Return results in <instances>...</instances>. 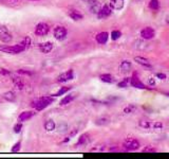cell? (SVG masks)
Here are the masks:
<instances>
[{
  "instance_id": "obj_1",
  "label": "cell",
  "mask_w": 169,
  "mask_h": 159,
  "mask_svg": "<svg viewBox=\"0 0 169 159\" xmlns=\"http://www.w3.org/2000/svg\"><path fill=\"white\" fill-rule=\"evenodd\" d=\"M24 50H27V48L24 42H20L15 46H0V51L3 53H7V54H18Z\"/></svg>"
},
{
  "instance_id": "obj_2",
  "label": "cell",
  "mask_w": 169,
  "mask_h": 159,
  "mask_svg": "<svg viewBox=\"0 0 169 159\" xmlns=\"http://www.w3.org/2000/svg\"><path fill=\"white\" fill-rule=\"evenodd\" d=\"M53 102H54L53 97H42V98L34 101L33 106L36 108V110H42V109H45L46 107H48L49 105L52 104Z\"/></svg>"
},
{
  "instance_id": "obj_3",
  "label": "cell",
  "mask_w": 169,
  "mask_h": 159,
  "mask_svg": "<svg viewBox=\"0 0 169 159\" xmlns=\"http://www.w3.org/2000/svg\"><path fill=\"white\" fill-rule=\"evenodd\" d=\"M123 148L127 151H135L140 148V141L135 138H127L123 142Z\"/></svg>"
},
{
  "instance_id": "obj_4",
  "label": "cell",
  "mask_w": 169,
  "mask_h": 159,
  "mask_svg": "<svg viewBox=\"0 0 169 159\" xmlns=\"http://www.w3.org/2000/svg\"><path fill=\"white\" fill-rule=\"evenodd\" d=\"M130 84H131L132 87L137 88V89H152V87H147L142 81H141L136 72L133 73L132 76L130 78Z\"/></svg>"
},
{
  "instance_id": "obj_5",
  "label": "cell",
  "mask_w": 169,
  "mask_h": 159,
  "mask_svg": "<svg viewBox=\"0 0 169 159\" xmlns=\"http://www.w3.org/2000/svg\"><path fill=\"white\" fill-rule=\"evenodd\" d=\"M139 125L142 129H161L163 127V123L158 121H146V120H141Z\"/></svg>"
},
{
  "instance_id": "obj_6",
  "label": "cell",
  "mask_w": 169,
  "mask_h": 159,
  "mask_svg": "<svg viewBox=\"0 0 169 159\" xmlns=\"http://www.w3.org/2000/svg\"><path fill=\"white\" fill-rule=\"evenodd\" d=\"M12 39L13 36L9 29L6 27H0V40L3 43H9L12 42Z\"/></svg>"
},
{
  "instance_id": "obj_7",
  "label": "cell",
  "mask_w": 169,
  "mask_h": 159,
  "mask_svg": "<svg viewBox=\"0 0 169 159\" xmlns=\"http://www.w3.org/2000/svg\"><path fill=\"white\" fill-rule=\"evenodd\" d=\"M50 31V27L49 25L45 24V22H41V24H38L36 27H35V34L37 36H45L47 35Z\"/></svg>"
},
{
  "instance_id": "obj_8",
  "label": "cell",
  "mask_w": 169,
  "mask_h": 159,
  "mask_svg": "<svg viewBox=\"0 0 169 159\" xmlns=\"http://www.w3.org/2000/svg\"><path fill=\"white\" fill-rule=\"evenodd\" d=\"M67 34H68V31L65 27H56L54 31H53V35L57 40H63L67 37Z\"/></svg>"
},
{
  "instance_id": "obj_9",
  "label": "cell",
  "mask_w": 169,
  "mask_h": 159,
  "mask_svg": "<svg viewBox=\"0 0 169 159\" xmlns=\"http://www.w3.org/2000/svg\"><path fill=\"white\" fill-rule=\"evenodd\" d=\"M73 78H74V71L72 69H69V70L66 71V72L59 74L58 78L56 79V82H57V83H65L67 81L72 80Z\"/></svg>"
},
{
  "instance_id": "obj_10",
  "label": "cell",
  "mask_w": 169,
  "mask_h": 159,
  "mask_svg": "<svg viewBox=\"0 0 169 159\" xmlns=\"http://www.w3.org/2000/svg\"><path fill=\"white\" fill-rule=\"evenodd\" d=\"M112 14V9L110 7V6L108 4H105L101 7V10H99V12L97 13V17H98V19H105L107 18V17H109L110 15Z\"/></svg>"
},
{
  "instance_id": "obj_11",
  "label": "cell",
  "mask_w": 169,
  "mask_h": 159,
  "mask_svg": "<svg viewBox=\"0 0 169 159\" xmlns=\"http://www.w3.org/2000/svg\"><path fill=\"white\" fill-rule=\"evenodd\" d=\"M155 36V31L150 27H146L143 30H141V37L144 39H151Z\"/></svg>"
},
{
  "instance_id": "obj_12",
  "label": "cell",
  "mask_w": 169,
  "mask_h": 159,
  "mask_svg": "<svg viewBox=\"0 0 169 159\" xmlns=\"http://www.w3.org/2000/svg\"><path fill=\"white\" fill-rule=\"evenodd\" d=\"M102 7H103L102 3L97 0H92V1L89 2V10H90L92 14H97Z\"/></svg>"
},
{
  "instance_id": "obj_13",
  "label": "cell",
  "mask_w": 169,
  "mask_h": 159,
  "mask_svg": "<svg viewBox=\"0 0 169 159\" xmlns=\"http://www.w3.org/2000/svg\"><path fill=\"white\" fill-rule=\"evenodd\" d=\"M110 7L115 11H119L125 6V0H110Z\"/></svg>"
},
{
  "instance_id": "obj_14",
  "label": "cell",
  "mask_w": 169,
  "mask_h": 159,
  "mask_svg": "<svg viewBox=\"0 0 169 159\" xmlns=\"http://www.w3.org/2000/svg\"><path fill=\"white\" fill-rule=\"evenodd\" d=\"M134 61H136L139 65L143 66V67H145V68H151V67H152V65H151L149 60L146 58V57H143V56H135Z\"/></svg>"
},
{
  "instance_id": "obj_15",
  "label": "cell",
  "mask_w": 169,
  "mask_h": 159,
  "mask_svg": "<svg viewBox=\"0 0 169 159\" xmlns=\"http://www.w3.org/2000/svg\"><path fill=\"white\" fill-rule=\"evenodd\" d=\"M68 16L70 17L71 19L75 20V21H78V20H81L84 18V15L81 14L80 12H78L77 10H69L68 11Z\"/></svg>"
},
{
  "instance_id": "obj_16",
  "label": "cell",
  "mask_w": 169,
  "mask_h": 159,
  "mask_svg": "<svg viewBox=\"0 0 169 159\" xmlns=\"http://www.w3.org/2000/svg\"><path fill=\"white\" fill-rule=\"evenodd\" d=\"M108 38H109V33L108 32H99L98 34L96 35L95 39L96 42L101 45H105L107 42H108Z\"/></svg>"
},
{
  "instance_id": "obj_17",
  "label": "cell",
  "mask_w": 169,
  "mask_h": 159,
  "mask_svg": "<svg viewBox=\"0 0 169 159\" xmlns=\"http://www.w3.org/2000/svg\"><path fill=\"white\" fill-rule=\"evenodd\" d=\"M39 50L41 51L42 53H50L51 51L53 49V43L51 42H46V43H42L38 46Z\"/></svg>"
},
{
  "instance_id": "obj_18",
  "label": "cell",
  "mask_w": 169,
  "mask_h": 159,
  "mask_svg": "<svg viewBox=\"0 0 169 159\" xmlns=\"http://www.w3.org/2000/svg\"><path fill=\"white\" fill-rule=\"evenodd\" d=\"M131 68H132V64L130 63L129 61H123L121 65H119V70H121V72L123 73L129 72V71L131 70Z\"/></svg>"
},
{
  "instance_id": "obj_19",
  "label": "cell",
  "mask_w": 169,
  "mask_h": 159,
  "mask_svg": "<svg viewBox=\"0 0 169 159\" xmlns=\"http://www.w3.org/2000/svg\"><path fill=\"white\" fill-rule=\"evenodd\" d=\"M34 115H35V112H33V111H24V112H21V114L18 116V122H24V121H27V120H29L31 119L32 117H34Z\"/></svg>"
},
{
  "instance_id": "obj_20",
  "label": "cell",
  "mask_w": 169,
  "mask_h": 159,
  "mask_svg": "<svg viewBox=\"0 0 169 159\" xmlns=\"http://www.w3.org/2000/svg\"><path fill=\"white\" fill-rule=\"evenodd\" d=\"M99 79H101L102 82H104V83H114V78L113 75H111V74L109 73H104V74H101L99 75Z\"/></svg>"
},
{
  "instance_id": "obj_21",
  "label": "cell",
  "mask_w": 169,
  "mask_h": 159,
  "mask_svg": "<svg viewBox=\"0 0 169 159\" xmlns=\"http://www.w3.org/2000/svg\"><path fill=\"white\" fill-rule=\"evenodd\" d=\"M12 81H13V83L15 84V86L17 87V89H20V90H21V89L24 88V83L21 78H19V76H14V78L12 79Z\"/></svg>"
},
{
  "instance_id": "obj_22",
  "label": "cell",
  "mask_w": 169,
  "mask_h": 159,
  "mask_svg": "<svg viewBox=\"0 0 169 159\" xmlns=\"http://www.w3.org/2000/svg\"><path fill=\"white\" fill-rule=\"evenodd\" d=\"M55 122L53 121V120H47V121L45 122V129L47 130V132H52V130L55 129Z\"/></svg>"
},
{
  "instance_id": "obj_23",
  "label": "cell",
  "mask_w": 169,
  "mask_h": 159,
  "mask_svg": "<svg viewBox=\"0 0 169 159\" xmlns=\"http://www.w3.org/2000/svg\"><path fill=\"white\" fill-rule=\"evenodd\" d=\"M74 100V96L73 94H68V96H66L63 99L60 100L59 104L61 105V106H65V105H68L69 103H71Z\"/></svg>"
},
{
  "instance_id": "obj_24",
  "label": "cell",
  "mask_w": 169,
  "mask_h": 159,
  "mask_svg": "<svg viewBox=\"0 0 169 159\" xmlns=\"http://www.w3.org/2000/svg\"><path fill=\"white\" fill-rule=\"evenodd\" d=\"M88 141H89V135L88 134H83L80 137L78 138V141H77V143H76V147L86 144V143H88Z\"/></svg>"
},
{
  "instance_id": "obj_25",
  "label": "cell",
  "mask_w": 169,
  "mask_h": 159,
  "mask_svg": "<svg viewBox=\"0 0 169 159\" xmlns=\"http://www.w3.org/2000/svg\"><path fill=\"white\" fill-rule=\"evenodd\" d=\"M110 123V119L107 117H102V118H98L96 119L95 121V124L96 125H101V126H104V125H107Z\"/></svg>"
},
{
  "instance_id": "obj_26",
  "label": "cell",
  "mask_w": 169,
  "mask_h": 159,
  "mask_svg": "<svg viewBox=\"0 0 169 159\" xmlns=\"http://www.w3.org/2000/svg\"><path fill=\"white\" fill-rule=\"evenodd\" d=\"M3 98L7 102H13V101H15V98H16V97H15V93L13 91H7L3 94Z\"/></svg>"
},
{
  "instance_id": "obj_27",
  "label": "cell",
  "mask_w": 169,
  "mask_h": 159,
  "mask_svg": "<svg viewBox=\"0 0 169 159\" xmlns=\"http://www.w3.org/2000/svg\"><path fill=\"white\" fill-rule=\"evenodd\" d=\"M149 7L151 10H153V11L158 10V7H160V2H158V0H150Z\"/></svg>"
},
{
  "instance_id": "obj_28",
  "label": "cell",
  "mask_w": 169,
  "mask_h": 159,
  "mask_svg": "<svg viewBox=\"0 0 169 159\" xmlns=\"http://www.w3.org/2000/svg\"><path fill=\"white\" fill-rule=\"evenodd\" d=\"M70 89H71V87H70V86L61 87V88H60L59 90H58L57 92H56V93L54 94V96H55V97H58V96H63V94L67 93V92H68L69 90H70Z\"/></svg>"
},
{
  "instance_id": "obj_29",
  "label": "cell",
  "mask_w": 169,
  "mask_h": 159,
  "mask_svg": "<svg viewBox=\"0 0 169 159\" xmlns=\"http://www.w3.org/2000/svg\"><path fill=\"white\" fill-rule=\"evenodd\" d=\"M136 109V106L134 104H128L126 107L124 108V112L125 114H131L134 110Z\"/></svg>"
},
{
  "instance_id": "obj_30",
  "label": "cell",
  "mask_w": 169,
  "mask_h": 159,
  "mask_svg": "<svg viewBox=\"0 0 169 159\" xmlns=\"http://www.w3.org/2000/svg\"><path fill=\"white\" fill-rule=\"evenodd\" d=\"M122 36V32L119 30H114L111 32V39L112 40H117L119 37Z\"/></svg>"
},
{
  "instance_id": "obj_31",
  "label": "cell",
  "mask_w": 169,
  "mask_h": 159,
  "mask_svg": "<svg viewBox=\"0 0 169 159\" xmlns=\"http://www.w3.org/2000/svg\"><path fill=\"white\" fill-rule=\"evenodd\" d=\"M130 83V79L129 78H126V79H124L122 82H119V84H117V86L119 87V88H125V87H127L128 86V84Z\"/></svg>"
},
{
  "instance_id": "obj_32",
  "label": "cell",
  "mask_w": 169,
  "mask_h": 159,
  "mask_svg": "<svg viewBox=\"0 0 169 159\" xmlns=\"http://www.w3.org/2000/svg\"><path fill=\"white\" fill-rule=\"evenodd\" d=\"M142 152L143 153H155V152H158V150L155 148L151 147V145H148V147H146L145 148H143Z\"/></svg>"
},
{
  "instance_id": "obj_33",
  "label": "cell",
  "mask_w": 169,
  "mask_h": 159,
  "mask_svg": "<svg viewBox=\"0 0 169 159\" xmlns=\"http://www.w3.org/2000/svg\"><path fill=\"white\" fill-rule=\"evenodd\" d=\"M21 129H22L21 122H18L17 124L14 125V127H13V130H14V133H16V134H19V133L21 132Z\"/></svg>"
},
{
  "instance_id": "obj_34",
  "label": "cell",
  "mask_w": 169,
  "mask_h": 159,
  "mask_svg": "<svg viewBox=\"0 0 169 159\" xmlns=\"http://www.w3.org/2000/svg\"><path fill=\"white\" fill-rule=\"evenodd\" d=\"M22 42L24 43L25 48H27V49H29V48L31 47V45H32V39H31L29 36H25L24 39H22Z\"/></svg>"
},
{
  "instance_id": "obj_35",
  "label": "cell",
  "mask_w": 169,
  "mask_h": 159,
  "mask_svg": "<svg viewBox=\"0 0 169 159\" xmlns=\"http://www.w3.org/2000/svg\"><path fill=\"white\" fill-rule=\"evenodd\" d=\"M20 147H21V142H20V141H18V142H16L14 145H13V148H12V152H13V153H17V152H19Z\"/></svg>"
},
{
  "instance_id": "obj_36",
  "label": "cell",
  "mask_w": 169,
  "mask_h": 159,
  "mask_svg": "<svg viewBox=\"0 0 169 159\" xmlns=\"http://www.w3.org/2000/svg\"><path fill=\"white\" fill-rule=\"evenodd\" d=\"M18 73L19 74H22V75H31V74H32V72H31V71L24 70V69H19Z\"/></svg>"
},
{
  "instance_id": "obj_37",
  "label": "cell",
  "mask_w": 169,
  "mask_h": 159,
  "mask_svg": "<svg viewBox=\"0 0 169 159\" xmlns=\"http://www.w3.org/2000/svg\"><path fill=\"white\" fill-rule=\"evenodd\" d=\"M0 74H2V75H10L11 72H10L7 69H4V68H0Z\"/></svg>"
},
{
  "instance_id": "obj_38",
  "label": "cell",
  "mask_w": 169,
  "mask_h": 159,
  "mask_svg": "<svg viewBox=\"0 0 169 159\" xmlns=\"http://www.w3.org/2000/svg\"><path fill=\"white\" fill-rule=\"evenodd\" d=\"M149 86H150V87H152V88L155 86V80L153 79V78H150V79H149Z\"/></svg>"
},
{
  "instance_id": "obj_39",
  "label": "cell",
  "mask_w": 169,
  "mask_h": 159,
  "mask_svg": "<svg viewBox=\"0 0 169 159\" xmlns=\"http://www.w3.org/2000/svg\"><path fill=\"white\" fill-rule=\"evenodd\" d=\"M157 78H158L160 80H166V74H164V73H157Z\"/></svg>"
},
{
  "instance_id": "obj_40",
  "label": "cell",
  "mask_w": 169,
  "mask_h": 159,
  "mask_svg": "<svg viewBox=\"0 0 169 159\" xmlns=\"http://www.w3.org/2000/svg\"><path fill=\"white\" fill-rule=\"evenodd\" d=\"M59 129H60V130H63H63H66L67 129V124H65V123H61Z\"/></svg>"
},
{
  "instance_id": "obj_41",
  "label": "cell",
  "mask_w": 169,
  "mask_h": 159,
  "mask_svg": "<svg viewBox=\"0 0 169 159\" xmlns=\"http://www.w3.org/2000/svg\"><path fill=\"white\" fill-rule=\"evenodd\" d=\"M166 21H167V24L169 25V15H168L167 17H166Z\"/></svg>"
},
{
  "instance_id": "obj_42",
  "label": "cell",
  "mask_w": 169,
  "mask_h": 159,
  "mask_svg": "<svg viewBox=\"0 0 169 159\" xmlns=\"http://www.w3.org/2000/svg\"><path fill=\"white\" fill-rule=\"evenodd\" d=\"M83 1H84V2H87V3H89V2L92 1V0H83Z\"/></svg>"
},
{
  "instance_id": "obj_43",
  "label": "cell",
  "mask_w": 169,
  "mask_h": 159,
  "mask_svg": "<svg viewBox=\"0 0 169 159\" xmlns=\"http://www.w3.org/2000/svg\"><path fill=\"white\" fill-rule=\"evenodd\" d=\"M165 94H166L167 97H169V92H165Z\"/></svg>"
},
{
  "instance_id": "obj_44",
  "label": "cell",
  "mask_w": 169,
  "mask_h": 159,
  "mask_svg": "<svg viewBox=\"0 0 169 159\" xmlns=\"http://www.w3.org/2000/svg\"><path fill=\"white\" fill-rule=\"evenodd\" d=\"M32 1H36V0H32Z\"/></svg>"
},
{
  "instance_id": "obj_45",
  "label": "cell",
  "mask_w": 169,
  "mask_h": 159,
  "mask_svg": "<svg viewBox=\"0 0 169 159\" xmlns=\"http://www.w3.org/2000/svg\"><path fill=\"white\" fill-rule=\"evenodd\" d=\"M13 1H16V0H13Z\"/></svg>"
}]
</instances>
